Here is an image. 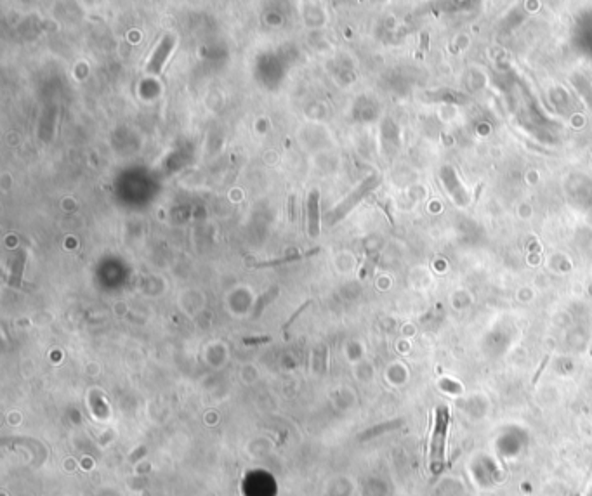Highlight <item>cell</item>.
I'll return each mask as SVG.
<instances>
[{
  "instance_id": "6da1fadb",
  "label": "cell",
  "mask_w": 592,
  "mask_h": 496,
  "mask_svg": "<svg viewBox=\"0 0 592 496\" xmlns=\"http://www.w3.org/2000/svg\"><path fill=\"white\" fill-rule=\"evenodd\" d=\"M446 432H448V413L446 409L436 413V422H434L433 438H431V468L433 472L438 470L439 463L445 458V444H446Z\"/></svg>"
},
{
  "instance_id": "7a4b0ae2",
  "label": "cell",
  "mask_w": 592,
  "mask_h": 496,
  "mask_svg": "<svg viewBox=\"0 0 592 496\" xmlns=\"http://www.w3.org/2000/svg\"><path fill=\"white\" fill-rule=\"evenodd\" d=\"M372 186H374V179L365 180V182L361 184V186L356 189V191L351 193V195L347 196V198L344 200V202L339 203V205L335 206L334 210H330V212L327 213V224L332 226V224H335V222L341 221V219H344V217H346V213H349L351 210H353L354 206L358 205V202H360V200L363 198V196L367 195L368 191H370Z\"/></svg>"
},
{
  "instance_id": "3957f363",
  "label": "cell",
  "mask_w": 592,
  "mask_h": 496,
  "mask_svg": "<svg viewBox=\"0 0 592 496\" xmlns=\"http://www.w3.org/2000/svg\"><path fill=\"white\" fill-rule=\"evenodd\" d=\"M174 44H176V37H172V35H165V37L162 38V42L158 44L156 51L153 52V56H151V59H150V63H148V66H146L148 73L158 75L160 71H162L163 64H165V61L169 59L170 52H172Z\"/></svg>"
},
{
  "instance_id": "277c9868",
  "label": "cell",
  "mask_w": 592,
  "mask_h": 496,
  "mask_svg": "<svg viewBox=\"0 0 592 496\" xmlns=\"http://www.w3.org/2000/svg\"><path fill=\"white\" fill-rule=\"evenodd\" d=\"M308 217H309V234L316 238L320 234V191L313 189L308 198Z\"/></svg>"
},
{
  "instance_id": "5b68a950",
  "label": "cell",
  "mask_w": 592,
  "mask_h": 496,
  "mask_svg": "<svg viewBox=\"0 0 592 496\" xmlns=\"http://www.w3.org/2000/svg\"><path fill=\"white\" fill-rule=\"evenodd\" d=\"M320 254V248H311L308 250L306 254H294V255H287V257H281V259H271V261H261V262H252L249 261V265L250 267H275V265H281V264H288V262H297V261H302V259H308V257H313V255Z\"/></svg>"
},
{
  "instance_id": "8992f818",
  "label": "cell",
  "mask_w": 592,
  "mask_h": 496,
  "mask_svg": "<svg viewBox=\"0 0 592 496\" xmlns=\"http://www.w3.org/2000/svg\"><path fill=\"white\" fill-rule=\"evenodd\" d=\"M26 265V252L19 250L18 255L14 257L11 265V278H9V287L12 288H21V280H23V271H25Z\"/></svg>"
},
{
  "instance_id": "52a82bcc",
  "label": "cell",
  "mask_w": 592,
  "mask_h": 496,
  "mask_svg": "<svg viewBox=\"0 0 592 496\" xmlns=\"http://www.w3.org/2000/svg\"><path fill=\"white\" fill-rule=\"evenodd\" d=\"M278 293H280V288H278V287H273V288H269V290L266 292V293L262 295V297H259L257 304H255V309H254V316H259L262 309H264L266 305H268L269 302H271L273 298H275Z\"/></svg>"
},
{
  "instance_id": "ba28073f",
  "label": "cell",
  "mask_w": 592,
  "mask_h": 496,
  "mask_svg": "<svg viewBox=\"0 0 592 496\" xmlns=\"http://www.w3.org/2000/svg\"><path fill=\"white\" fill-rule=\"evenodd\" d=\"M271 342V337H245L243 338V344L245 346H261V344Z\"/></svg>"
},
{
  "instance_id": "9c48e42d",
  "label": "cell",
  "mask_w": 592,
  "mask_h": 496,
  "mask_svg": "<svg viewBox=\"0 0 592 496\" xmlns=\"http://www.w3.org/2000/svg\"><path fill=\"white\" fill-rule=\"evenodd\" d=\"M309 304H311V300H308V302H306V304H302V305H301V307H299V309H297V311H295V313H294V314H292V316H290V320H288V321H287V323H285V324H283V331H287V330H288V328H290V324H292V323H294V321H295V320H297V318H299V316H301V313H302V311H306V307H308V305H309Z\"/></svg>"
}]
</instances>
